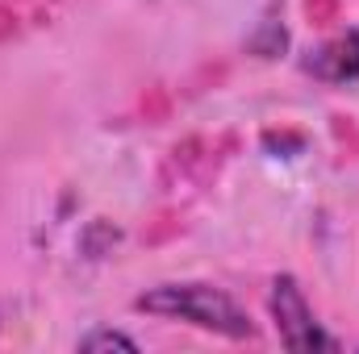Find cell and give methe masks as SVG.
<instances>
[{
  "label": "cell",
  "instance_id": "cell-6",
  "mask_svg": "<svg viewBox=\"0 0 359 354\" xmlns=\"http://www.w3.org/2000/svg\"><path fill=\"white\" fill-rule=\"evenodd\" d=\"M80 351H138V342L134 338H126V334H117V330H92L88 338H80Z\"/></svg>",
  "mask_w": 359,
  "mask_h": 354
},
{
  "label": "cell",
  "instance_id": "cell-7",
  "mask_svg": "<svg viewBox=\"0 0 359 354\" xmlns=\"http://www.w3.org/2000/svg\"><path fill=\"white\" fill-rule=\"evenodd\" d=\"M284 25H276V21H264V34L259 38H251V50H259L264 59H276L280 50H284Z\"/></svg>",
  "mask_w": 359,
  "mask_h": 354
},
{
  "label": "cell",
  "instance_id": "cell-9",
  "mask_svg": "<svg viewBox=\"0 0 359 354\" xmlns=\"http://www.w3.org/2000/svg\"><path fill=\"white\" fill-rule=\"evenodd\" d=\"M264 146H268V150H301L305 138H301V134H276V129H268V134H264Z\"/></svg>",
  "mask_w": 359,
  "mask_h": 354
},
{
  "label": "cell",
  "instance_id": "cell-4",
  "mask_svg": "<svg viewBox=\"0 0 359 354\" xmlns=\"http://www.w3.org/2000/svg\"><path fill=\"white\" fill-rule=\"evenodd\" d=\"M305 71L322 84H355L359 80V29H343L318 50H309Z\"/></svg>",
  "mask_w": 359,
  "mask_h": 354
},
{
  "label": "cell",
  "instance_id": "cell-1",
  "mask_svg": "<svg viewBox=\"0 0 359 354\" xmlns=\"http://www.w3.org/2000/svg\"><path fill=\"white\" fill-rule=\"evenodd\" d=\"M134 309L151 313V317H168V321H188L196 330H209V334H222L234 342H247L259 334L251 313L230 292H222L213 283H159V288L142 292L134 300Z\"/></svg>",
  "mask_w": 359,
  "mask_h": 354
},
{
  "label": "cell",
  "instance_id": "cell-8",
  "mask_svg": "<svg viewBox=\"0 0 359 354\" xmlns=\"http://www.w3.org/2000/svg\"><path fill=\"white\" fill-rule=\"evenodd\" d=\"M305 13L313 25H334L339 21V0H305Z\"/></svg>",
  "mask_w": 359,
  "mask_h": 354
},
{
  "label": "cell",
  "instance_id": "cell-5",
  "mask_svg": "<svg viewBox=\"0 0 359 354\" xmlns=\"http://www.w3.org/2000/svg\"><path fill=\"white\" fill-rule=\"evenodd\" d=\"M42 17V0H0V34L21 29L17 21H38Z\"/></svg>",
  "mask_w": 359,
  "mask_h": 354
},
{
  "label": "cell",
  "instance_id": "cell-2",
  "mask_svg": "<svg viewBox=\"0 0 359 354\" xmlns=\"http://www.w3.org/2000/svg\"><path fill=\"white\" fill-rule=\"evenodd\" d=\"M271 317H276L280 342L288 351H339V342L318 325V317L292 275H280L271 283Z\"/></svg>",
  "mask_w": 359,
  "mask_h": 354
},
{
  "label": "cell",
  "instance_id": "cell-3",
  "mask_svg": "<svg viewBox=\"0 0 359 354\" xmlns=\"http://www.w3.org/2000/svg\"><path fill=\"white\" fill-rule=\"evenodd\" d=\"M226 146H238V142L230 134L226 138H188L163 163V187L176 192V187H201V183H209V179L217 176V163L226 159L217 150H226Z\"/></svg>",
  "mask_w": 359,
  "mask_h": 354
}]
</instances>
